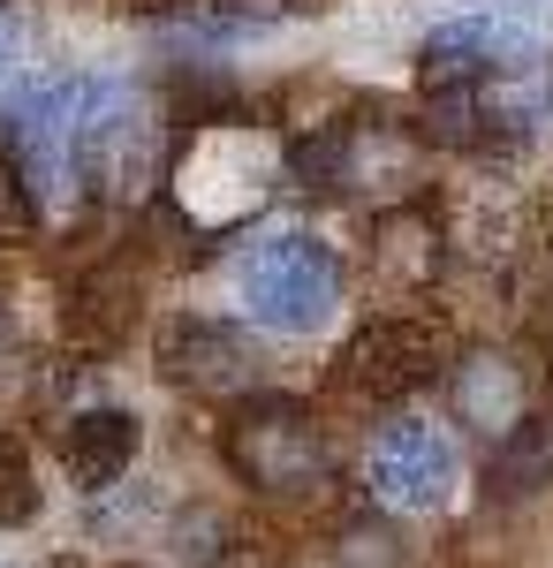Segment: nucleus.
Listing matches in <instances>:
<instances>
[{
  "instance_id": "ddd939ff",
  "label": "nucleus",
  "mask_w": 553,
  "mask_h": 568,
  "mask_svg": "<svg viewBox=\"0 0 553 568\" xmlns=\"http://www.w3.org/2000/svg\"><path fill=\"white\" fill-rule=\"evenodd\" d=\"M39 516V478H31V455L0 433V530L8 524H31Z\"/></svg>"
},
{
  "instance_id": "f3484780",
  "label": "nucleus",
  "mask_w": 553,
  "mask_h": 568,
  "mask_svg": "<svg viewBox=\"0 0 553 568\" xmlns=\"http://www.w3.org/2000/svg\"><path fill=\"white\" fill-rule=\"evenodd\" d=\"M53 568H84V561H53Z\"/></svg>"
},
{
  "instance_id": "423d86ee",
  "label": "nucleus",
  "mask_w": 553,
  "mask_h": 568,
  "mask_svg": "<svg viewBox=\"0 0 553 568\" xmlns=\"http://www.w3.org/2000/svg\"><path fill=\"white\" fill-rule=\"evenodd\" d=\"M531 61H539V39L523 23H509V16H463V23H440L418 45V84L470 91V84H493V77H515Z\"/></svg>"
},
{
  "instance_id": "0eeeda50",
  "label": "nucleus",
  "mask_w": 553,
  "mask_h": 568,
  "mask_svg": "<svg viewBox=\"0 0 553 568\" xmlns=\"http://www.w3.org/2000/svg\"><path fill=\"white\" fill-rule=\"evenodd\" d=\"M160 379L190 394H243L258 379V349L228 318H174L160 334Z\"/></svg>"
},
{
  "instance_id": "dca6fc26",
  "label": "nucleus",
  "mask_w": 553,
  "mask_h": 568,
  "mask_svg": "<svg viewBox=\"0 0 553 568\" xmlns=\"http://www.w3.org/2000/svg\"><path fill=\"white\" fill-rule=\"evenodd\" d=\"M220 568H251V554H243V546H235V554H228V561H220Z\"/></svg>"
},
{
  "instance_id": "9b49d317",
  "label": "nucleus",
  "mask_w": 553,
  "mask_h": 568,
  "mask_svg": "<svg viewBox=\"0 0 553 568\" xmlns=\"http://www.w3.org/2000/svg\"><path fill=\"white\" fill-rule=\"evenodd\" d=\"M129 304H137V288L114 281V273H99V281H84V296H77V318H69V326H77L84 342H114V334L129 326Z\"/></svg>"
},
{
  "instance_id": "20e7f679",
  "label": "nucleus",
  "mask_w": 553,
  "mask_h": 568,
  "mask_svg": "<svg viewBox=\"0 0 553 568\" xmlns=\"http://www.w3.org/2000/svg\"><path fill=\"white\" fill-rule=\"evenodd\" d=\"M364 485H372V500L394 508V516H432V508L455 493V447H448V433L425 425V417H394V425L372 439Z\"/></svg>"
},
{
  "instance_id": "7ed1b4c3",
  "label": "nucleus",
  "mask_w": 553,
  "mask_h": 568,
  "mask_svg": "<svg viewBox=\"0 0 553 568\" xmlns=\"http://www.w3.org/2000/svg\"><path fill=\"white\" fill-rule=\"evenodd\" d=\"M107 84H84V77H61V84L31 91L16 114H8V144L16 168L31 175V190H77L84 182V130H91V106H99Z\"/></svg>"
},
{
  "instance_id": "f8f14e48",
  "label": "nucleus",
  "mask_w": 553,
  "mask_h": 568,
  "mask_svg": "<svg viewBox=\"0 0 553 568\" xmlns=\"http://www.w3.org/2000/svg\"><path fill=\"white\" fill-rule=\"evenodd\" d=\"M39 235V190L16 168V152H0V243H31Z\"/></svg>"
},
{
  "instance_id": "2eb2a0df",
  "label": "nucleus",
  "mask_w": 553,
  "mask_h": 568,
  "mask_svg": "<svg viewBox=\"0 0 553 568\" xmlns=\"http://www.w3.org/2000/svg\"><path fill=\"white\" fill-rule=\"evenodd\" d=\"M539 387H546V402H553V349H546V364H539Z\"/></svg>"
},
{
  "instance_id": "39448f33",
  "label": "nucleus",
  "mask_w": 553,
  "mask_h": 568,
  "mask_svg": "<svg viewBox=\"0 0 553 568\" xmlns=\"http://www.w3.org/2000/svg\"><path fill=\"white\" fill-rule=\"evenodd\" d=\"M228 455L265 493H311L326 478V447H319V433H311V417L296 402H251L228 433Z\"/></svg>"
},
{
  "instance_id": "f257e3e1",
  "label": "nucleus",
  "mask_w": 553,
  "mask_h": 568,
  "mask_svg": "<svg viewBox=\"0 0 553 568\" xmlns=\"http://www.w3.org/2000/svg\"><path fill=\"white\" fill-rule=\"evenodd\" d=\"M235 296L258 326L311 334V326H326V311L341 296V265L319 235H265L235 258Z\"/></svg>"
},
{
  "instance_id": "1a4fd4ad",
  "label": "nucleus",
  "mask_w": 553,
  "mask_h": 568,
  "mask_svg": "<svg viewBox=\"0 0 553 568\" xmlns=\"http://www.w3.org/2000/svg\"><path fill=\"white\" fill-rule=\"evenodd\" d=\"M455 402H463V417H477L485 433H509L515 417H523V379H515V364H501V356H470L463 372H455Z\"/></svg>"
},
{
  "instance_id": "6e6552de",
  "label": "nucleus",
  "mask_w": 553,
  "mask_h": 568,
  "mask_svg": "<svg viewBox=\"0 0 553 568\" xmlns=\"http://www.w3.org/2000/svg\"><path fill=\"white\" fill-rule=\"evenodd\" d=\"M61 463H69V478L84 485V493H107L137 463V417L129 409H84V417H69Z\"/></svg>"
},
{
  "instance_id": "4468645a",
  "label": "nucleus",
  "mask_w": 553,
  "mask_h": 568,
  "mask_svg": "<svg viewBox=\"0 0 553 568\" xmlns=\"http://www.w3.org/2000/svg\"><path fill=\"white\" fill-rule=\"evenodd\" d=\"M8 69H16V23L0 16V84H8Z\"/></svg>"
},
{
  "instance_id": "f03ea898",
  "label": "nucleus",
  "mask_w": 553,
  "mask_h": 568,
  "mask_svg": "<svg viewBox=\"0 0 553 568\" xmlns=\"http://www.w3.org/2000/svg\"><path fill=\"white\" fill-rule=\"evenodd\" d=\"M455 372V334L425 318V311H394V318H372L349 334L341 349V387L372 394V402H402V394L432 387Z\"/></svg>"
},
{
  "instance_id": "9d476101",
  "label": "nucleus",
  "mask_w": 553,
  "mask_h": 568,
  "mask_svg": "<svg viewBox=\"0 0 553 568\" xmlns=\"http://www.w3.org/2000/svg\"><path fill=\"white\" fill-rule=\"evenodd\" d=\"M380 265L410 288V281H432V265H440V235H432V220L418 213H394L380 227Z\"/></svg>"
}]
</instances>
